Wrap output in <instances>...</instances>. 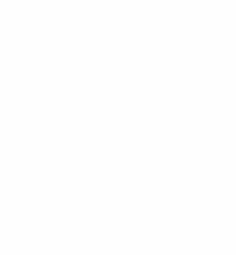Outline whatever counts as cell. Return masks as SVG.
Listing matches in <instances>:
<instances>
[]
</instances>
